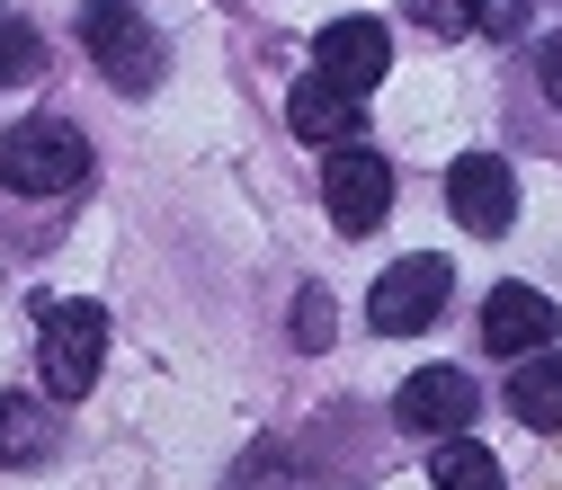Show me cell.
I'll use <instances>...</instances> for the list:
<instances>
[{"label":"cell","mask_w":562,"mask_h":490,"mask_svg":"<svg viewBox=\"0 0 562 490\" xmlns=\"http://www.w3.org/2000/svg\"><path fill=\"white\" fill-rule=\"evenodd\" d=\"M90 179V144H81V125H63V116H27L0 134V187L10 196H72Z\"/></svg>","instance_id":"6da1fadb"},{"label":"cell","mask_w":562,"mask_h":490,"mask_svg":"<svg viewBox=\"0 0 562 490\" xmlns=\"http://www.w3.org/2000/svg\"><path fill=\"white\" fill-rule=\"evenodd\" d=\"M81 54L99 62V81H116L125 99H144L161 81V62H170L153 19L134 10V0H81Z\"/></svg>","instance_id":"7a4b0ae2"},{"label":"cell","mask_w":562,"mask_h":490,"mask_svg":"<svg viewBox=\"0 0 562 490\" xmlns=\"http://www.w3.org/2000/svg\"><path fill=\"white\" fill-rule=\"evenodd\" d=\"M36 366L54 401H81L108 366V312L99 304H45L36 312Z\"/></svg>","instance_id":"3957f363"},{"label":"cell","mask_w":562,"mask_h":490,"mask_svg":"<svg viewBox=\"0 0 562 490\" xmlns=\"http://www.w3.org/2000/svg\"><path fill=\"white\" fill-rule=\"evenodd\" d=\"M447 286H456V267H447L438 250H411V259H393V267L375 276L367 321H375L384 339H411V330H429V321L447 312Z\"/></svg>","instance_id":"277c9868"},{"label":"cell","mask_w":562,"mask_h":490,"mask_svg":"<svg viewBox=\"0 0 562 490\" xmlns=\"http://www.w3.org/2000/svg\"><path fill=\"white\" fill-rule=\"evenodd\" d=\"M322 205H330L339 232H375V224L393 215V161H384V152H358V144H330Z\"/></svg>","instance_id":"5b68a950"},{"label":"cell","mask_w":562,"mask_h":490,"mask_svg":"<svg viewBox=\"0 0 562 490\" xmlns=\"http://www.w3.org/2000/svg\"><path fill=\"white\" fill-rule=\"evenodd\" d=\"M447 205H456L464 232L501 241V232L518 224V179H509V161H501V152H456V170H447Z\"/></svg>","instance_id":"8992f818"},{"label":"cell","mask_w":562,"mask_h":490,"mask_svg":"<svg viewBox=\"0 0 562 490\" xmlns=\"http://www.w3.org/2000/svg\"><path fill=\"white\" fill-rule=\"evenodd\" d=\"M313 72H330L339 90H375L384 72H393V27L384 19H330L322 36H313Z\"/></svg>","instance_id":"52a82bcc"},{"label":"cell","mask_w":562,"mask_h":490,"mask_svg":"<svg viewBox=\"0 0 562 490\" xmlns=\"http://www.w3.org/2000/svg\"><path fill=\"white\" fill-rule=\"evenodd\" d=\"M553 330H562V304H553V295H536V286H501V295L482 304V339L501 347V357L553 347Z\"/></svg>","instance_id":"ba28073f"},{"label":"cell","mask_w":562,"mask_h":490,"mask_svg":"<svg viewBox=\"0 0 562 490\" xmlns=\"http://www.w3.org/2000/svg\"><path fill=\"white\" fill-rule=\"evenodd\" d=\"M393 410H402V429H419V437H456L464 419H473V384H464L456 366H419V375L393 392Z\"/></svg>","instance_id":"9c48e42d"},{"label":"cell","mask_w":562,"mask_h":490,"mask_svg":"<svg viewBox=\"0 0 562 490\" xmlns=\"http://www.w3.org/2000/svg\"><path fill=\"white\" fill-rule=\"evenodd\" d=\"M286 125L304 134V144H358V90H339L330 72H304L295 90H286Z\"/></svg>","instance_id":"30bf717a"},{"label":"cell","mask_w":562,"mask_h":490,"mask_svg":"<svg viewBox=\"0 0 562 490\" xmlns=\"http://www.w3.org/2000/svg\"><path fill=\"white\" fill-rule=\"evenodd\" d=\"M509 410L527 429H562V357L553 347H527V366L509 375Z\"/></svg>","instance_id":"8fae6325"},{"label":"cell","mask_w":562,"mask_h":490,"mask_svg":"<svg viewBox=\"0 0 562 490\" xmlns=\"http://www.w3.org/2000/svg\"><path fill=\"white\" fill-rule=\"evenodd\" d=\"M54 410L27 401V392H0V464H45L54 455Z\"/></svg>","instance_id":"7c38bea8"},{"label":"cell","mask_w":562,"mask_h":490,"mask_svg":"<svg viewBox=\"0 0 562 490\" xmlns=\"http://www.w3.org/2000/svg\"><path fill=\"white\" fill-rule=\"evenodd\" d=\"M429 481H438V490H509V481H501V464H491V446H482V437H464V429L429 455Z\"/></svg>","instance_id":"4fadbf2b"},{"label":"cell","mask_w":562,"mask_h":490,"mask_svg":"<svg viewBox=\"0 0 562 490\" xmlns=\"http://www.w3.org/2000/svg\"><path fill=\"white\" fill-rule=\"evenodd\" d=\"M36 72H45V36L19 27V19H0V90H19V81H36Z\"/></svg>","instance_id":"5bb4252c"},{"label":"cell","mask_w":562,"mask_h":490,"mask_svg":"<svg viewBox=\"0 0 562 490\" xmlns=\"http://www.w3.org/2000/svg\"><path fill=\"white\" fill-rule=\"evenodd\" d=\"M224 490H304V472L277 455V446H259V455H241V464H233V481H224Z\"/></svg>","instance_id":"9a60e30c"},{"label":"cell","mask_w":562,"mask_h":490,"mask_svg":"<svg viewBox=\"0 0 562 490\" xmlns=\"http://www.w3.org/2000/svg\"><path fill=\"white\" fill-rule=\"evenodd\" d=\"M402 10L429 27V36H464L473 27V0H402Z\"/></svg>","instance_id":"2e32d148"},{"label":"cell","mask_w":562,"mask_h":490,"mask_svg":"<svg viewBox=\"0 0 562 490\" xmlns=\"http://www.w3.org/2000/svg\"><path fill=\"white\" fill-rule=\"evenodd\" d=\"M295 339H304V347H330V295H322V286L295 295Z\"/></svg>","instance_id":"e0dca14e"},{"label":"cell","mask_w":562,"mask_h":490,"mask_svg":"<svg viewBox=\"0 0 562 490\" xmlns=\"http://www.w3.org/2000/svg\"><path fill=\"white\" fill-rule=\"evenodd\" d=\"M527 10H536V0H473V27H482V36H518Z\"/></svg>","instance_id":"ac0fdd59"},{"label":"cell","mask_w":562,"mask_h":490,"mask_svg":"<svg viewBox=\"0 0 562 490\" xmlns=\"http://www.w3.org/2000/svg\"><path fill=\"white\" fill-rule=\"evenodd\" d=\"M536 81H544V99L562 107V27H553V36L536 45Z\"/></svg>","instance_id":"d6986e66"}]
</instances>
